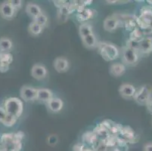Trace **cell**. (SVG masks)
I'll list each match as a JSON object with an SVG mask.
<instances>
[{
    "label": "cell",
    "mask_w": 152,
    "mask_h": 151,
    "mask_svg": "<svg viewBox=\"0 0 152 151\" xmlns=\"http://www.w3.org/2000/svg\"><path fill=\"white\" fill-rule=\"evenodd\" d=\"M138 51H140L142 53L148 54L152 52V42L150 40H143L139 43Z\"/></svg>",
    "instance_id": "e0dca14e"
},
{
    "label": "cell",
    "mask_w": 152,
    "mask_h": 151,
    "mask_svg": "<svg viewBox=\"0 0 152 151\" xmlns=\"http://www.w3.org/2000/svg\"><path fill=\"white\" fill-rule=\"evenodd\" d=\"M37 90L34 87L24 85L20 88V98L25 101H33L37 98Z\"/></svg>",
    "instance_id": "5b68a950"
},
{
    "label": "cell",
    "mask_w": 152,
    "mask_h": 151,
    "mask_svg": "<svg viewBox=\"0 0 152 151\" xmlns=\"http://www.w3.org/2000/svg\"><path fill=\"white\" fill-rule=\"evenodd\" d=\"M126 67L124 63H113L110 67V73L115 77H120L125 73Z\"/></svg>",
    "instance_id": "5bb4252c"
},
{
    "label": "cell",
    "mask_w": 152,
    "mask_h": 151,
    "mask_svg": "<svg viewBox=\"0 0 152 151\" xmlns=\"http://www.w3.org/2000/svg\"><path fill=\"white\" fill-rule=\"evenodd\" d=\"M13 61V56L9 52H0V63L10 65Z\"/></svg>",
    "instance_id": "44dd1931"
},
{
    "label": "cell",
    "mask_w": 152,
    "mask_h": 151,
    "mask_svg": "<svg viewBox=\"0 0 152 151\" xmlns=\"http://www.w3.org/2000/svg\"><path fill=\"white\" fill-rule=\"evenodd\" d=\"M49 144L51 145H55L57 144L58 142V138L56 135H52V136H49Z\"/></svg>",
    "instance_id": "4316f807"
},
{
    "label": "cell",
    "mask_w": 152,
    "mask_h": 151,
    "mask_svg": "<svg viewBox=\"0 0 152 151\" xmlns=\"http://www.w3.org/2000/svg\"><path fill=\"white\" fill-rule=\"evenodd\" d=\"M120 20L115 17H108L104 21V28L107 32H114L118 28Z\"/></svg>",
    "instance_id": "30bf717a"
},
{
    "label": "cell",
    "mask_w": 152,
    "mask_h": 151,
    "mask_svg": "<svg viewBox=\"0 0 152 151\" xmlns=\"http://www.w3.org/2000/svg\"><path fill=\"white\" fill-rule=\"evenodd\" d=\"M147 108H148V111L150 112V113H152V99L150 101L148 102V103L147 104Z\"/></svg>",
    "instance_id": "83f0119b"
},
{
    "label": "cell",
    "mask_w": 152,
    "mask_h": 151,
    "mask_svg": "<svg viewBox=\"0 0 152 151\" xmlns=\"http://www.w3.org/2000/svg\"><path fill=\"white\" fill-rule=\"evenodd\" d=\"M26 12L29 16L33 18V19L43 13L40 7L34 3H28L26 5Z\"/></svg>",
    "instance_id": "4fadbf2b"
},
{
    "label": "cell",
    "mask_w": 152,
    "mask_h": 151,
    "mask_svg": "<svg viewBox=\"0 0 152 151\" xmlns=\"http://www.w3.org/2000/svg\"><path fill=\"white\" fill-rule=\"evenodd\" d=\"M145 151H152V144H148L145 146Z\"/></svg>",
    "instance_id": "f1b7e54d"
},
{
    "label": "cell",
    "mask_w": 152,
    "mask_h": 151,
    "mask_svg": "<svg viewBox=\"0 0 152 151\" xmlns=\"http://www.w3.org/2000/svg\"><path fill=\"white\" fill-rule=\"evenodd\" d=\"M82 39L84 45L88 48H95L98 47V45H99L97 39H96V36L94 33L84 37Z\"/></svg>",
    "instance_id": "9a60e30c"
},
{
    "label": "cell",
    "mask_w": 152,
    "mask_h": 151,
    "mask_svg": "<svg viewBox=\"0 0 152 151\" xmlns=\"http://www.w3.org/2000/svg\"><path fill=\"white\" fill-rule=\"evenodd\" d=\"M9 2L16 11L21 8L22 1H20V0H11V1H9Z\"/></svg>",
    "instance_id": "cb8c5ba5"
},
{
    "label": "cell",
    "mask_w": 152,
    "mask_h": 151,
    "mask_svg": "<svg viewBox=\"0 0 152 151\" xmlns=\"http://www.w3.org/2000/svg\"><path fill=\"white\" fill-rule=\"evenodd\" d=\"M79 33H80V36L82 39L90 35V34H92L93 32H92V25L88 23H84L81 24L80 26V28H79Z\"/></svg>",
    "instance_id": "ac0fdd59"
},
{
    "label": "cell",
    "mask_w": 152,
    "mask_h": 151,
    "mask_svg": "<svg viewBox=\"0 0 152 151\" xmlns=\"http://www.w3.org/2000/svg\"><path fill=\"white\" fill-rule=\"evenodd\" d=\"M13 47L10 39L7 37L0 38V52H9Z\"/></svg>",
    "instance_id": "2e32d148"
},
{
    "label": "cell",
    "mask_w": 152,
    "mask_h": 151,
    "mask_svg": "<svg viewBox=\"0 0 152 151\" xmlns=\"http://www.w3.org/2000/svg\"><path fill=\"white\" fill-rule=\"evenodd\" d=\"M47 105H48V108L50 111L53 112V113H58L63 108L64 102L60 98H53L47 103Z\"/></svg>",
    "instance_id": "7c38bea8"
},
{
    "label": "cell",
    "mask_w": 152,
    "mask_h": 151,
    "mask_svg": "<svg viewBox=\"0 0 152 151\" xmlns=\"http://www.w3.org/2000/svg\"><path fill=\"white\" fill-rule=\"evenodd\" d=\"M134 100L139 104L147 105V104L151 100V91L146 86H142L136 91L134 96Z\"/></svg>",
    "instance_id": "277c9868"
},
{
    "label": "cell",
    "mask_w": 152,
    "mask_h": 151,
    "mask_svg": "<svg viewBox=\"0 0 152 151\" xmlns=\"http://www.w3.org/2000/svg\"><path fill=\"white\" fill-rule=\"evenodd\" d=\"M47 69L45 66L39 63L34 65L31 69L32 77L37 80H42L46 77L47 76Z\"/></svg>",
    "instance_id": "52a82bcc"
},
{
    "label": "cell",
    "mask_w": 152,
    "mask_h": 151,
    "mask_svg": "<svg viewBox=\"0 0 152 151\" xmlns=\"http://www.w3.org/2000/svg\"><path fill=\"white\" fill-rule=\"evenodd\" d=\"M42 30H43V27H42L41 26L37 24L34 21L31 22L30 23V25H29L28 31L33 36H39L42 33Z\"/></svg>",
    "instance_id": "d6986e66"
},
{
    "label": "cell",
    "mask_w": 152,
    "mask_h": 151,
    "mask_svg": "<svg viewBox=\"0 0 152 151\" xmlns=\"http://www.w3.org/2000/svg\"><path fill=\"white\" fill-rule=\"evenodd\" d=\"M18 119H16L15 117H14L13 116H11V115L7 114V116H5V118L4 119V120L2 121V124L6 127H12L16 123Z\"/></svg>",
    "instance_id": "603a6c76"
},
{
    "label": "cell",
    "mask_w": 152,
    "mask_h": 151,
    "mask_svg": "<svg viewBox=\"0 0 152 151\" xmlns=\"http://www.w3.org/2000/svg\"><path fill=\"white\" fill-rule=\"evenodd\" d=\"M98 48L100 55L107 61L115 60L120 55L118 48L112 44L101 42L98 45Z\"/></svg>",
    "instance_id": "7a4b0ae2"
},
{
    "label": "cell",
    "mask_w": 152,
    "mask_h": 151,
    "mask_svg": "<svg viewBox=\"0 0 152 151\" xmlns=\"http://www.w3.org/2000/svg\"><path fill=\"white\" fill-rule=\"evenodd\" d=\"M147 2L148 3L150 4V5H152V0H148Z\"/></svg>",
    "instance_id": "f546056e"
},
{
    "label": "cell",
    "mask_w": 152,
    "mask_h": 151,
    "mask_svg": "<svg viewBox=\"0 0 152 151\" xmlns=\"http://www.w3.org/2000/svg\"><path fill=\"white\" fill-rule=\"evenodd\" d=\"M69 66V61L64 58H57L54 61V67L58 73H62L67 71Z\"/></svg>",
    "instance_id": "9c48e42d"
},
{
    "label": "cell",
    "mask_w": 152,
    "mask_h": 151,
    "mask_svg": "<svg viewBox=\"0 0 152 151\" xmlns=\"http://www.w3.org/2000/svg\"><path fill=\"white\" fill-rule=\"evenodd\" d=\"M143 33L139 29H135L131 33L130 35V41L134 42H137L139 43L142 41H143Z\"/></svg>",
    "instance_id": "ffe728a7"
},
{
    "label": "cell",
    "mask_w": 152,
    "mask_h": 151,
    "mask_svg": "<svg viewBox=\"0 0 152 151\" xmlns=\"http://www.w3.org/2000/svg\"><path fill=\"white\" fill-rule=\"evenodd\" d=\"M9 66L10 65L0 63V73H6L9 70Z\"/></svg>",
    "instance_id": "484cf974"
},
{
    "label": "cell",
    "mask_w": 152,
    "mask_h": 151,
    "mask_svg": "<svg viewBox=\"0 0 152 151\" xmlns=\"http://www.w3.org/2000/svg\"><path fill=\"white\" fill-rule=\"evenodd\" d=\"M4 106L7 114L13 116L16 119H18L23 113V102L18 98H8L5 101Z\"/></svg>",
    "instance_id": "6da1fadb"
},
{
    "label": "cell",
    "mask_w": 152,
    "mask_h": 151,
    "mask_svg": "<svg viewBox=\"0 0 152 151\" xmlns=\"http://www.w3.org/2000/svg\"><path fill=\"white\" fill-rule=\"evenodd\" d=\"M52 98H53V93L51 90L47 88H38L37 100L39 101L48 103Z\"/></svg>",
    "instance_id": "8fae6325"
},
{
    "label": "cell",
    "mask_w": 152,
    "mask_h": 151,
    "mask_svg": "<svg viewBox=\"0 0 152 151\" xmlns=\"http://www.w3.org/2000/svg\"><path fill=\"white\" fill-rule=\"evenodd\" d=\"M139 61V54L137 50L130 47L126 46L122 50V61L129 66L135 64Z\"/></svg>",
    "instance_id": "3957f363"
},
{
    "label": "cell",
    "mask_w": 152,
    "mask_h": 151,
    "mask_svg": "<svg viewBox=\"0 0 152 151\" xmlns=\"http://www.w3.org/2000/svg\"><path fill=\"white\" fill-rule=\"evenodd\" d=\"M17 11L15 10L9 2H4L0 5V15L5 20H12L15 16Z\"/></svg>",
    "instance_id": "8992f818"
},
{
    "label": "cell",
    "mask_w": 152,
    "mask_h": 151,
    "mask_svg": "<svg viewBox=\"0 0 152 151\" xmlns=\"http://www.w3.org/2000/svg\"><path fill=\"white\" fill-rule=\"evenodd\" d=\"M34 21L44 28L48 23V17L45 14L42 13L40 15H39L38 17H37L36 18H34Z\"/></svg>",
    "instance_id": "7402d4cb"
},
{
    "label": "cell",
    "mask_w": 152,
    "mask_h": 151,
    "mask_svg": "<svg viewBox=\"0 0 152 151\" xmlns=\"http://www.w3.org/2000/svg\"><path fill=\"white\" fill-rule=\"evenodd\" d=\"M119 92L123 98L129 99V98H134L135 92H136V89L133 85H130V84H123L120 87Z\"/></svg>",
    "instance_id": "ba28073f"
},
{
    "label": "cell",
    "mask_w": 152,
    "mask_h": 151,
    "mask_svg": "<svg viewBox=\"0 0 152 151\" xmlns=\"http://www.w3.org/2000/svg\"><path fill=\"white\" fill-rule=\"evenodd\" d=\"M7 116V113L5 111V108L0 107V123H2L4 119L5 118V116Z\"/></svg>",
    "instance_id": "d4e9b609"
}]
</instances>
